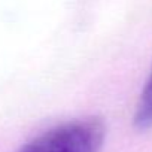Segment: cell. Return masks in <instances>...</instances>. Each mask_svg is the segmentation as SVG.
I'll return each instance as SVG.
<instances>
[{"instance_id": "obj_1", "label": "cell", "mask_w": 152, "mask_h": 152, "mask_svg": "<svg viewBox=\"0 0 152 152\" xmlns=\"http://www.w3.org/2000/svg\"><path fill=\"white\" fill-rule=\"evenodd\" d=\"M106 125L99 116L72 119L39 134L18 152H100Z\"/></svg>"}, {"instance_id": "obj_2", "label": "cell", "mask_w": 152, "mask_h": 152, "mask_svg": "<svg viewBox=\"0 0 152 152\" xmlns=\"http://www.w3.org/2000/svg\"><path fill=\"white\" fill-rule=\"evenodd\" d=\"M134 125L139 130H146L152 127V70L136 106Z\"/></svg>"}]
</instances>
